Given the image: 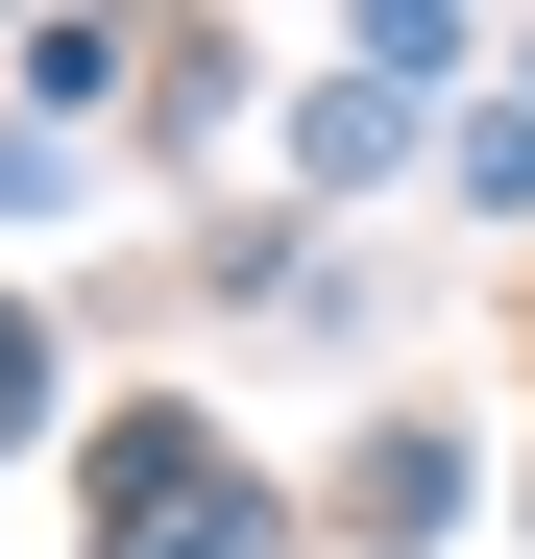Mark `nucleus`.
Here are the masks:
<instances>
[]
</instances>
